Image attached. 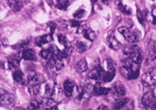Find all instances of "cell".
<instances>
[{
  "label": "cell",
  "instance_id": "cell-38",
  "mask_svg": "<svg viewBox=\"0 0 156 110\" xmlns=\"http://www.w3.org/2000/svg\"><path fill=\"white\" fill-rule=\"evenodd\" d=\"M29 43V40H27V41H23L22 42L18 43L17 46L15 48H18V49H22V48H26V46H27V44Z\"/></svg>",
  "mask_w": 156,
  "mask_h": 110
},
{
  "label": "cell",
  "instance_id": "cell-32",
  "mask_svg": "<svg viewBox=\"0 0 156 110\" xmlns=\"http://www.w3.org/2000/svg\"><path fill=\"white\" fill-rule=\"evenodd\" d=\"M30 94L33 96H36L38 94H40V90H41V85H37V86H29L28 87Z\"/></svg>",
  "mask_w": 156,
  "mask_h": 110
},
{
  "label": "cell",
  "instance_id": "cell-40",
  "mask_svg": "<svg viewBox=\"0 0 156 110\" xmlns=\"http://www.w3.org/2000/svg\"><path fill=\"white\" fill-rule=\"evenodd\" d=\"M151 14H152V23H153L154 25H156V8H155V7L152 8Z\"/></svg>",
  "mask_w": 156,
  "mask_h": 110
},
{
  "label": "cell",
  "instance_id": "cell-8",
  "mask_svg": "<svg viewBox=\"0 0 156 110\" xmlns=\"http://www.w3.org/2000/svg\"><path fill=\"white\" fill-rule=\"evenodd\" d=\"M63 93H64V91H63V90L61 89V87H58V85H55L50 99H52V100L55 104H58V103H59V102L62 101V99H63Z\"/></svg>",
  "mask_w": 156,
  "mask_h": 110
},
{
  "label": "cell",
  "instance_id": "cell-18",
  "mask_svg": "<svg viewBox=\"0 0 156 110\" xmlns=\"http://www.w3.org/2000/svg\"><path fill=\"white\" fill-rule=\"evenodd\" d=\"M52 41V35L50 34H45V35H42V36H40L36 39L35 42L36 44L40 47L43 46L44 44H46V43H49L50 41Z\"/></svg>",
  "mask_w": 156,
  "mask_h": 110
},
{
  "label": "cell",
  "instance_id": "cell-44",
  "mask_svg": "<svg viewBox=\"0 0 156 110\" xmlns=\"http://www.w3.org/2000/svg\"><path fill=\"white\" fill-rule=\"evenodd\" d=\"M151 109H152V110H156V103L154 104V105L152 106V108H151Z\"/></svg>",
  "mask_w": 156,
  "mask_h": 110
},
{
  "label": "cell",
  "instance_id": "cell-1",
  "mask_svg": "<svg viewBox=\"0 0 156 110\" xmlns=\"http://www.w3.org/2000/svg\"><path fill=\"white\" fill-rule=\"evenodd\" d=\"M119 72H120L121 75L128 80L136 79L139 75V65L135 63L133 65H132L131 67L122 66V67H120Z\"/></svg>",
  "mask_w": 156,
  "mask_h": 110
},
{
  "label": "cell",
  "instance_id": "cell-23",
  "mask_svg": "<svg viewBox=\"0 0 156 110\" xmlns=\"http://www.w3.org/2000/svg\"><path fill=\"white\" fill-rule=\"evenodd\" d=\"M40 56H41V59H45V60H47V61L51 60V59L54 58V55H53V53L51 52L50 48L41 50V51L40 52Z\"/></svg>",
  "mask_w": 156,
  "mask_h": 110
},
{
  "label": "cell",
  "instance_id": "cell-7",
  "mask_svg": "<svg viewBox=\"0 0 156 110\" xmlns=\"http://www.w3.org/2000/svg\"><path fill=\"white\" fill-rule=\"evenodd\" d=\"M48 66L51 70L58 72L64 68V62L59 57H54L51 60L48 61Z\"/></svg>",
  "mask_w": 156,
  "mask_h": 110
},
{
  "label": "cell",
  "instance_id": "cell-3",
  "mask_svg": "<svg viewBox=\"0 0 156 110\" xmlns=\"http://www.w3.org/2000/svg\"><path fill=\"white\" fill-rule=\"evenodd\" d=\"M142 83L146 87L153 86L156 83V68H151L143 74Z\"/></svg>",
  "mask_w": 156,
  "mask_h": 110
},
{
  "label": "cell",
  "instance_id": "cell-10",
  "mask_svg": "<svg viewBox=\"0 0 156 110\" xmlns=\"http://www.w3.org/2000/svg\"><path fill=\"white\" fill-rule=\"evenodd\" d=\"M111 92L118 97H123L126 94V89L120 82H117L111 87Z\"/></svg>",
  "mask_w": 156,
  "mask_h": 110
},
{
  "label": "cell",
  "instance_id": "cell-29",
  "mask_svg": "<svg viewBox=\"0 0 156 110\" xmlns=\"http://www.w3.org/2000/svg\"><path fill=\"white\" fill-rule=\"evenodd\" d=\"M137 19L142 26H145V23H146L147 20V12H145V10H137Z\"/></svg>",
  "mask_w": 156,
  "mask_h": 110
},
{
  "label": "cell",
  "instance_id": "cell-28",
  "mask_svg": "<svg viewBox=\"0 0 156 110\" xmlns=\"http://www.w3.org/2000/svg\"><path fill=\"white\" fill-rule=\"evenodd\" d=\"M72 52H73V48L70 47V46H67L64 48V50L60 51L59 53V58L61 59H67V58H69L71 55H72Z\"/></svg>",
  "mask_w": 156,
  "mask_h": 110
},
{
  "label": "cell",
  "instance_id": "cell-19",
  "mask_svg": "<svg viewBox=\"0 0 156 110\" xmlns=\"http://www.w3.org/2000/svg\"><path fill=\"white\" fill-rule=\"evenodd\" d=\"M111 92V89H108V87H102L99 83L96 84L95 89L93 90V94L94 95H107L108 93Z\"/></svg>",
  "mask_w": 156,
  "mask_h": 110
},
{
  "label": "cell",
  "instance_id": "cell-33",
  "mask_svg": "<svg viewBox=\"0 0 156 110\" xmlns=\"http://www.w3.org/2000/svg\"><path fill=\"white\" fill-rule=\"evenodd\" d=\"M76 45H77V49L79 50V52H81V53L86 52L88 48V45L84 41H78Z\"/></svg>",
  "mask_w": 156,
  "mask_h": 110
},
{
  "label": "cell",
  "instance_id": "cell-24",
  "mask_svg": "<svg viewBox=\"0 0 156 110\" xmlns=\"http://www.w3.org/2000/svg\"><path fill=\"white\" fill-rule=\"evenodd\" d=\"M83 35L84 37L88 40V41H93L95 39H96V33L91 30L90 28H87V29H84L83 31Z\"/></svg>",
  "mask_w": 156,
  "mask_h": 110
},
{
  "label": "cell",
  "instance_id": "cell-35",
  "mask_svg": "<svg viewBox=\"0 0 156 110\" xmlns=\"http://www.w3.org/2000/svg\"><path fill=\"white\" fill-rule=\"evenodd\" d=\"M58 41H59L60 44L64 45L65 47L68 46V41H67V38H66L64 35H62V34H59V35L58 36Z\"/></svg>",
  "mask_w": 156,
  "mask_h": 110
},
{
  "label": "cell",
  "instance_id": "cell-6",
  "mask_svg": "<svg viewBox=\"0 0 156 110\" xmlns=\"http://www.w3.org/2000/svg\"><path fill=\"white\" fill-rule=\"evenodd\" d=\"M0 105L7 107V108H10L13 107L15 105V99L14 96L10 93H6L4 94L1 98H0Z\"/></svg>",
  "mask_w": 156,
  "mask_h": 110
},
{
  "label": "cell",
  "instance_id": "cell-45",
  "mask_svg": "<svg viewBox=\"0 0 156 110\" xmlns=\"http://www.w3.org/2000/svg\"><path fill=\"white\" fill-rule=\"evenodd\" d=\"M15 110H26V109H24V108H21V107H19V108H16Z\"/></svg>",
  "mask_w": 156,
  "mask_h": 110
},
{
  "label": "cell",
  "instance_id": "cell-26",
  "mask_svg": "<svg viewBox=\"0 0 156 110\" xmlns=\"http://www.w3.org/2000/svg\"><path fill=\"white\" fill-rule=\"evenodd\" d=\"M42 83H44V77L41 74H36L35 77L28 82V85L29 86H37V85H41Z\"/></svg>",
  "mask_w": 156,
  "mask_h": 110
},
{
  "label": "cell",
  "instance_id": "cell-5",
  "mask_svg": "<svg viewBox=\"0 0 156 110\" xmlns=\"http://www.w3.org/2000/svg\"><path fill=\"white\" fill-rule=\"evenodd\" d=\"M105 73V69L102 67L101 65H98V66L94 67V68L90 72V74H88V76H90V78L91 80H95V81L101 80V81H102V78H103V76H104Z\"/></svg>",
  "mask_w": 156,
  "mask_h": 110
},
{
  "label": "cell",
  "instance_id": "cell-22",
  "mask_svg": "<svg viewBox=\"0 0 156 110\" xmlns=\"http://www.w3.org/2000/svg\"><path fill=\"white\" fill-rule=\"evenodd\" d=\"M12 76H13L14 81L17 82V83H19V84H25V82H27L24 73H22L21 71H19V70H16V71L13 73Z\"/></svg>",
  "mask_w": 156,
  "mask_h": 110
},
{
  "label": "cell",
  "instance_id": "cell-16",
  "mask_svg": "<svg viewBox=\"0 0 156 110\" xmlns=\"http://www.w3.org/2000/svg\"><path fill=\"white\" fill-rule=\"evenodd\" d=\"M22 58L27 61H34L36 60V54L33 49H25L22 52Z\"/></svg>",
  "mask_w": 156,
  "mask_h": 110
},
{
  "label": "cell",
  "instance_id": "cell-15",
  "mask_svg": "<svg viewBox=\"0 0 156 110\" xmlns=\"http://www.w3.org/2000/svg\"><path fill=\"white\" fill-rule=\"evenodd\" d=\"M41 106H43V98L33 99V100L28 104L27 108H28V110H40Z\"/></svg>",
  "mask_w": 156,
  "mask_h": 110
},
{
  "label": "cell",
  "instance_id": "cell-25",
  "mask_svg": "<svg viewBox=\"0 0 156 110\" xmlns=\"http://www.w3.org/2000/svg\"><path fill=\"white\" fill-rule=\"evenodd\" d=\"M71 1H68V0H58V1H55V6H57L58 9H61V10H66L69 8V6L71 5Z\"/></svg>",
  "mask_w": 156,
  "mask_h": 110
},
{
  "label": "cell",
  "instance_id": "cell-39",
  "mask_svg": "<svg viewBox=\"0 0 156 110\" xmlns=\"http://www.w3.org/2000/svg\"><path fill=\"white\" fill-rule=\"evenodd\" d=\"M150 56H151V60H154L156 59V43L153 45V47H152V49H151V51L150 53Z\"/></svg>",
  "mask_w": 156,
  "mask_h": 110
},
{
  "label": "cell",
  "instance_id": "cell-13",
  "mask_svg": "<svg viewBox=\"0 0 156 110\" xmlns=\"http://www.w3.org/2000/svg\"><path fill=\"white\" fill-rule=\"evenodd\" d=\"M108 43H109V47L113 50H119L121 47L120 42L116 39V37L114 36V33H110L108 38Z\"/></svg>",
  "mask_w": 156,
  "mask_h": 110
},
{
  "label": "cell",
  "instance_id": "cell-17",
  "mask_svg": "<svg viewBox=\"0 0 156 110\" xmlns=\"http://www.w3.org/2000/svg\"><path fill=\"white\" fill-rule=\"evenodd\" d=\"M20 65V57L18 55H13L12 56L9 60H8V66H9V69H17Z\"/></svg>",
  "mask_w": 156,
  "mask_h": 110
},
{
  "label": "cell",
  "instance_id": "cell-43",
  "mask_svg": "<svg viewBox=\"0 0 156 110\" xmlns=\"http://www.w3.org/2000/svg\"><path fill=\"white\" fill-rule=\"evenodd\" d=\"M50 110H58V108L55 105V106H51V107H50Z\"/></svg>",
  "mask_w": 156,
  "mask_h": 110
},
{
  "label": "cell",
  "instance_id": "cell-41",
  "mask_svg": "<svg viewBox=\"0 0 156 110\" xmlns=\"http://www.w3.org/2000/svg\"><path fill=\"white\" fill-rule=\"evenodd\" d=\"M97 110H108V108H107V106H106V105H100V106L97 108Z\"/></svg>",
  "mask_w": 156,
  "mask_h": 110
},
{
  "label": "cell",
  "instance_id": "cell-21",
  "mask_svg": "<svg viewBox=\"0 0 156 110\" xmlns=\"http://www.w3.org/2000/svg\"><path fill=\"white\" fill-rule=\"evenodd\" d=\"M76 72L79 73H83L87 70V62L85 59H82L79 62H78L75 66Z\"/></svg>",
  "mask_w": 156,
  "mask_h": 110
},
{
  "label": "cell",
  "instance_id": "cell-2",
  "mask_svg": "<svg viewBox=\"0 0 156 110\" xmlns=\"http://www.w3.org/2000/svg\"><path fill=\"white\" fill-rule=\"evenodd\" d=\"M118 31L125 38V40L130 43V44L136 43V42H137L140 40L139 33H137L136 31H132V30H130V28H128L126 27H119Z\"/></svg>",
  "mask_w": 156,
  "mask_h": 110
},
{
  "label": "cell",
  "instance_id": "cell-31",
  "mask_svg": "<svg viewBox=\"0 0 156 110\" xmlns=\"http://www.w3.org/2000/svg\"><path fill=\"white\" fill-rule=\"evenodd\" d=\"M136 47H137V46L135 45V44H130V45L125 46V47L123 48V55H124V56H126L127 58H129V57H130V55L136 49Z\"/></svg>",
  "mask_w": 156,
  "mask_h": 110
},
{
  "label": "cell",
  "instance_id": "cell-27",
  "mask_svg": "<svg viewBox=\"0 0 156 110\" xmlns=\"http://www.w3.org/2000/svg\"><path fill=\"white\" fill-rule=\"evenodd\" d=\"M118 8H119V9L120 10L122 13H124L126 15H130L132 13L131 8H129L127 5H125L124 3H122V2H119L118 3Z\"/></svg>",
  "mask_w": 156,
  "mask_h": 110
},
{
  "label": "cell",
  "instance_id": "cell-4",
  "mask_svg": "<svg viewBox=\"0 0 156 110\" xmlns=\"http://www.w3.org/2000/svg\"><path fill=\"white\" fill-rule=\"evenodd\" d=\"M156 103L155 100V96L154 93L152 91H148L143 95L142 98V105L145 108H152V106L154 105V104Z\"/></svg>",
  "mask_w": 156,
  "mask_h": 110
},
{
  "label": "cell",
  "instance_id": "cell-36",
  "mask_svg": "<svg viewBox=\"0 0 156 110\" xmlns=\"http://www.w3.org/2000/svg\"><path fill=\"white\" fill-rule=\"evenodd\" d=\"M50 50H51V52L53 53L54 57H58V56H59L60 50L58 49V46H55V45H51V46H50Z\"/></svg>",
  "mask_w": 156,
  "mask_h": 110
},
{
  "label": "cell",
  "instance_id": "cell-12",
  "mask_svg": "<svg viewBox=\"0 0 156 110\" xmlns=\"http://www.w3.org/2000/svg\"><path fill=\"white\" fill-rule=\"evenodd\" d=\"M128 59H130L133 62H135L136 64L139 65L141 63V61H142V59H143V55H142L141 49L137 46L136 49L130 55V57Z\"/></svg>",
  "mask_w": 156,
  "mask_h": 110
},
{
  "label": "cell",
  "instance_id": "cell-14",
  "mask_svg": "<svg viewBox=\"0 0 156 110\" xmlns=\"http://www.w3.org/2000/svg\"><path fill=\"white\" fill-rule=\"evenodd\" d=\"M128 102H129V99L128 98H124V97L119 98L118 100H116L115 103L113 104L112 110H121L122 108H124L127 105V103Z\"/></svg>",
  "mask_w": 156,
  "mask_h": 110
},
{
  "label": "cell",
  "instance_id": "cell-34",
  "mask_svg": "<svg viewBox=\"0 0 156 110\" xmlns=\"http://www.w3.org/2000/svg\"><path fill=\"white\" fill-rule=\"evenodd\" d=\"M85 15H86V10L83 9H80L76 10V12L73 13V17H74L75 19H77V20L83 18Z\"/></svg>",
  "mask_w": 156,
  "mask_h": 110
},
{
  "label": "cell",
  "instance_id": "cell-9",
  "mask_svg": "<svg viewBox=\"0 0 156 110\" xmlns=\"http://www.w3.org/2000/svg\"><path fill=\"white\" fill-rule=\"evenodd\" d=\"M75 84L73 81L72 80H65V82L63 83V91H64V94L67 96V97H72L73 95V91H74V89H75Z\"/></svg>",
  "mask_w": 156,
  "mask_h": 110
},
{
  "label": "cell",
  "instance_id": "cell-42",
  "mask_svg": "<svg viewBox=\"0 0 156 110\" xmlns=\"http://www.w3.org/2000/svg\"><path fill=\"white\" fill-rule=\"evenodd\" d=\"M7 93V90H4V89H2V87H0V98H1L4 94H6Z\"/></svg>",
  "mask_w": 156,
  "mask_h": 110
},
{
  "label": "cell",
  "instance_id": "cell-37",
  "mask_svg": "<svg viewBox=\"0 0 156 110\" xmlns=\"http://www.w3.org/2000/svg\"><path fill=\"white\" fill-rule=\"evenodd\" d=\"M69 25L73 29H78L80 27V23L78 21H71V22H69Z\"/></svg>",
  "mask_w": 156,
  "mask_h": 110
},
{
  "label": "cell",
  "instance_id": "cell-11",
  "mask_svg": "<svg viewBox=\"0 0 156 110\" xmlns=\"http://www.w3.org/2000/svg\"><path fill=\"white\" fill-rule=\"evenodd\" d=\"M54 89V86H51V84L49 83H42L41 85V90H40V93L42 94V98H50L52 91Z\"/></svg>",
  "mask_w": 156,
  "mask_h": 110
},
{
  "label": "cell",
  "instance_id": "cell-30",
  "mask_svg": "<svg viewBox=\"0 0 156 110\" xmlns=\"http://www.w3.org/2000/svg\"><path fill=\"white\" fill-rule=\"evenodd\" d=\"M115 74H116V72H105L103 76V78H102V81L103 82H111L114 79Z\"/></svg>",
  "mask_w": 156,
  "mask_h": 110
},
{
  "label": "cell",
  "instance_id": "cell-20",
  "mask_svg": "<svg viewBox=\"0 0 156 110\" xmlns=\"http://www.w3.org/2000/svg\"><path fill=\"white\" fill-rule=\"evenodd\" d=\"M8 5H9V7L10 9H12V12H20V10L22 9V8H23V6H24L23 2L17 1V0H10V1L8 2Z\"/></svg>",
  "mask_w": 156,
  "mask_h": 110
}]
</instances>
